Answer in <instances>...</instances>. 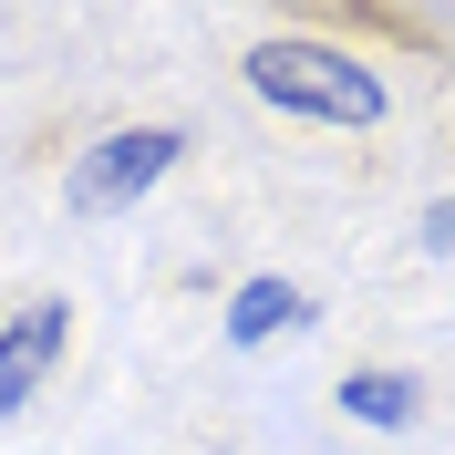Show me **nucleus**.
I'll return each instance as SVG.
<instances>
[{
    "label": "nucleus",
    "instance_id": "f257e3e1",
    "mask_svg": "<svg viewBox=\"0 0 455 455\" xmlns=\"http://www.w3.org/2000/svg\"><path fill=\"white\" fill-rule=\"evenodd\" d=\"M238 84L249 104H269L280 124H321V135H372L394 114V73L331 31H269L238 52Z\"/></svg>",
    "mask_w": 455,
    "mask_h": 455
},
{
    "label": "nucleus",
    "instance_id": "f03ea898",
    "mask_svg": "<svg viewBox=\"0 0 455 455\" xmlns=\"http://www.w3.org/2000/svg\"><path fill=\"white\" fill-rule=\"evenodd\" d=\"M176 166H187V124H114V135H93L84 156H73L62 207H73V218H124V207H145Z\"/></svg>",
    "mask_w": 455,
    "mask_h": 455
},
{
    "label": "nucleus",
    "instance_id": "7ed1b4c3",
    "mask_svg": "<svg viewBox=\"0 0 455 455\" xmlns=\"http://www.w3.org/2000/svg\"><path fill=\"white\" fill-rule=\"evenodd\" d=\"M62 352H73V300H62V290H42V300H21V311H0V414H21V403L52 383Z\"/></svg>",
    "mask_w": 455,
    "mask_h": 455
},
{
    "label": "nucleus",
    "instance_id": "20e7f679",
    "mask_svg": "<svg viewBox=\"0 0 455 455\" xmlns=\"http://www.w3.org/2000/svg\"><path fill=\"white\" fill-rule=\"evenodd\" d=\"M321 321V300L300 280H280V269H259V280H238L228 290V311H218V331H228V352H269V341H290V331H311Z\"/></svg>",
    "mask_w": 455,
    "mask_h": 455
},
{
    "label": "nucleus",
    "instance_id": "39448f33",
    "mask_svg": "<svg viewBox=\"0 0 455 455\" xmlns=\"http://www.w3.org/2000/svg\"><path fill=\"white\" fill-rule=\"evenodd\" d=\"M331 403H341L363 435H414V425H425V383H414L403 363H352V372L331 383Z\"/></svg>",
    "mask_w": 455,
    "mask_h": 455
},
{
    "label": "nucleus",
    "instance_id": "423d86ee",
    "mask_svg": "<svg viewBox=\"0 0 455 455\" xmlns=\"http://www.w3.org/2000/svg\"><path fill=\"white\" fill-rule=\"evenodd\" d=\"M414 249H425V259H455V187L414 207Z\"/></svg>",
    "mask_w": 455,
    "mask_h": 455
}]
</instances>
